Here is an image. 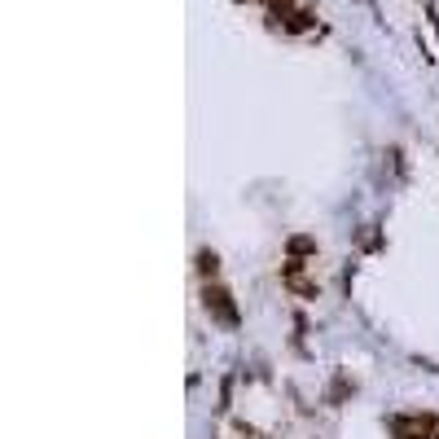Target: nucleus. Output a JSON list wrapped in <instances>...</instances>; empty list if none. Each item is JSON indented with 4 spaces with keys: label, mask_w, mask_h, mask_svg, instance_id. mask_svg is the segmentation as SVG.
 <instances>
[{
    "label": "nucleus",
    "mask_w": 439,
    "mask_h": 439,
    "mask_svg": "<svg viewBox=\"0 0 439 439\" xmlns=\"http://www.w3.org/2000/svg\"><path fill=\"white\" fill-rule=\"evenodd\" d=\"M281 286L290 290V295H299V299H316V295H321V286H316V281H307L303 272H299V277H286Z\"/></svg>",
    "instance_id": "39448f33"
},
{
    "label": "nucleus",
    "mask_w": 439,
    "mask_h": 439,
    "mask_svg": "<svg viewBox=\"0 0 439 439\" xmlns=\"http://www.w3.org/2000/svg\"><path fill=\"white\" fill-rule=\"evenodd\" d=\"M435 439H439V431H435Z\"/></svg>",
    "instance_id": "423d86ee"
},
{
    "label": "nucleus",
    "mask_w": 439,
    "mask_h": 439,
    "mask_svg": "<svg viewBox=\"0 0 439 439\" xmlns=\"http://www.w3.org/2000/svg\"><path fill=\"white\" fill-rule=\"evenodd\" d=\"M286 255H295V259H312L316 255V237L312 233H295L286 242Z\"/></svg>",
    "instance_id": "20e7f679"
},
{
    "label": "nucleus",
    "mask_w": 439,
    "mask_h": 439,
    "mask_svg": "<svg viewBox=\"0 0 439 439\" xmlns=\"http://www.w3.org/2000/svg\"><path fill=\"white\" fill-rule=\"evenodd\" d=\"M193 272H198L202 281H216L220 277V255L216 251H198L193 255Z\"/></svg>",
    "instance_id": "f03ea898"
},
{
    "label": "nucleus",
    "mask_w": 439,
    "mask_h": 439,
    "mask_svg": "<svg viewBox=\"0 0 439 439\" xmlns=\"http://www.w3.org/2000/svg\"><path fill=\"white\" fill-rule=\"evenodd\" d=\"M202 307L211 312V321H220V325H229V330H237L242 312H237L233 295H229V290H224L220 281H202Z\"/></svg>",
    "instance_id": "f257e3e1"
},
{
    "label": "nucleus",
    "mask_w": 439,
    "mask_h": 439,
    "mask_svg": "<svg viewBox=\"0 0 439 439\" xmlns=\"http://www.w3.org/2000/svg\"><path fill=\"white\" fill-rule=\"evenodd\" d=\"M312 27H316V13H312V9H295V13L281 22V31H290V36H303V31H312Z\"/></svg>",
    "instance_id": "7ed1b4c3"
}]
</instances>
